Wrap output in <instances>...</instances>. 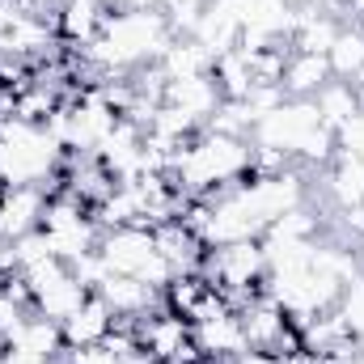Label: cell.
<instances>
[{
	"instance_id": "25",
	"label": "cell",
	"mask_w": 364,
	"mask_h": 364,
	"mask_svg": "<svg viewBox=\"0 0 364 364\" xmlns=\"http://www.w3.org/2000/svg\"><path fill=\"white\" fill-rule=\"evenodd\" d=\"M13 272H17V267H13V246H9V242H0V284H4Z\"/></svg>"
},
{
	"instance_id": "30",
	"label": "cell",
	"mask_w": 364,
	"mask_h": 364,
	"mask_svg": "<svg viewBox=\"0 0 364 364\" xmlns=\"http://www.w3.org/2000/svg\"><path fill=\"white\" fill-rule=\"evenodd\" d=\"M288 4H296V0H288Z\"/></svg>"
},
{
	"instance_id": "27",
	"label": "cell",
	"mask_w": 364,
	"mask_h": 364,
	"mask_svg": "<svg viewBox=\"0 0 364 364\" xmlns=\"http://www.w3.org/2000/svg\"><path fill=\"white\" fill-rule=\"evenodd\" d=\"M119 364H157L153 356H144V352H132V356H123Z\"/></svg>"
},
{
	"instance_id": "10",
	"label": "cell",
	"mask_w": 364,
	"mask_h": 364,
	"mask_svg": "<svg viewBox=\"0 0 364 364\" xmlns=\"http://www.w3.org/2000/svg\"><path fill=\"white\" fill-rule=\"evenodd\" d=\"M47 186H0V242H17L21 233L43 225Z\"/></svg>"
},
{
	"instance_id": "18",
	"label": "cell",
	"mask_w": 364,
	"mask_h": 364,
	"mask_svg": "<svg viewBox=\"0 0 364 364\" xmlns=\"http://www.w3.org/2000/svg\"><path fill=\"white\" fill-rule=\"evenodd\" d=\"M339 21L331 13H296V26H292V47L296 51H309V55H326L339 38Z\"/></svg>"
},
{
	"instance_id": "7",
	"label": "cell",
	"mask_w": 364,
	"mask_h": 364,
	"mask_svg": "<svg viewBox=\"0 0 364 364\" xmlns=\"http://www.w3.org/2000/svg\"><path fill=\"white\" fill-rule=\"evenodd\" d=\"M191 343H195V352L203 360H216V364H233L237 356L250 352V335H246L237 309H220L212 318L191 322Z\"/></svg>"
},
{
	"instance_id": "9",
	"label": "cell",
	"mask_w": 364,
	"mask_h": 364,
	"mask_svg": "<svg viewBox=\"0 0 364 364\" xmlns=\"http://www.w3.org/2000/svg\"><path fill=\"white\" fill-rule=\"evenodd\" d=\"M242 26H246V0H203V13H199L191 38L203 43L212 51V60H220L225 51L237 47Z\"/></svg>"
},
{
	"instance_id": "16",
	"label": "cell",
	"mask_w": 364,
	"mask_h": 364,
	"mask_svg": "<svg viewBox=\"0 0 364 364\" xmlns=\"http://www.w3.org/2000/svg\"><path fill=\"white\" fill-rule=\"evenodd\" d=\"M326 81H331V64H326V55L292 51V55L284 60V77H279V85H284L288 97H314Z\"/></svg>"
},
{
	"instance_id": "12",
	"label": "cell",
	"mask_w": 364,
	"mask_h": 364,
	"mask_svg": "<svg viewBox=\"0 0 364 364\" xmlns=\"http://www.w3.org/2000/svg\"><path fill=\"white\" fill-rule=\"evenodd\" d=\"M97 296L110 305V314L119 322H140V318H149L157 309L161 292L149 288V284H140V279H132V275H106V284L97 288Z\"/></svg>"
},
{
	"instance_id": "5",
	"label": "cell",
	"mask_w": 364,
	"mask_h": 364,
	"mask_svg": "<svg viewBox=\"0 0 364 364\" xmlns=\"http://www.w3.org/2000/svg\"><path fill=\"white\" fill-rule=\"evenodd\" d=\"M97 255H102V263L110 267V275H132V279H140V284H149V288H157V292H166V288L178 279L174 267L161 259L153 229H140V225L102 229Z\"/></svg>"
},
{
	"instance_id": "1",
	"label": "cell",
	"mask_w": 364,
	"mask_h": 364,
	"mask_svg": "<svg viewBox=\"0 0 364 364\" xmlns=\"http://www.w3.org/2000/svg\"><path fill=\"white\" fill-rule=\"evenodd\" d=\"M174 43L166 9H114L97 38L85 47V60L102 73H140L161 60V51Z\"/></svg>"
},
{
	"instance_id": "21",
	"label": "cell",
	"mask_w": 364,
	"mask_h": 364,
	"mask_svg": "<svg viewBox=\"0 0 364 364\" xmlns=\"http://www.w3.org/2000/svg\"><path fill=\"white\" fill-rule=\"evenodd\" d=\"M326 64H331V77H356L364 68V30H339V38H335V47L326 51Z\"/></svg>"
},
{
	"instance_id": "19",
	"label": "cell",
	"mask_w": 364,
	"mask_h": 364,
	"mask_svg": "<svg viewBox=\"0 0 364 364\" xmlns=\"http://www.w3.org/2000/svg\"><path fill=\"white\" fill-rule=\"evenodd\" d=\"M314 106H318L322 123H326L331 132H339V127L360 110V93H356L352 81H326L322 90L314 93Z\"/></svg>"
},
{
	"instance_id": "24",
	"label": "cell",
	"mask_w": 364,
	"mask_h": 364,
	"mask_svg": "<svg viewBox=\"0 0 364 364\" xmlns=\"http://www.w3.org/2000/svg\"><path fill=\"white\" fill-rule=\"evenodd\" d=\"M343 225H348L356 237H364V203H356V208H348V212H343Z\"/></svg>"
},
{
	"instance_id": "22",
	"label": "cell",
	"mask_w": 364,
	"mask_h": 364,
	"mask_svg": "<svg viewBox=\"0 0 364 364\" xmlns=\"http://www.w3.org/2000/svg\"><path fill=\"white\" fill-rule=\"evenodd\" d=\"M9 246H13V267H17V272H30V267H38V263H47V259H55V250H51V242H47L43 229H30V233H21V237L9 242Z\"/></svg>"
},
{
	"instance_id": "23",
	"label": "cell",
	"mask_w": 364,
	"mask_h": 364,
	"mask_svg": "<svg viewBox=\"0 0 364 364\" xmlns=\"http://www.w3.org/2000/svg\"><path fill=\"white\" fill-rule=\"evenodd\" d=\"M64 360L68 364H119L123 356H114L106 343H93V348H68Z\"/></svg>"
},
{
	"instance_id": "29",
	"label": "cell",
	"mask_w": 364,
	"mask_h": 364,
	"mask_svg": "<svg viewBox=\"0 0 364 364\" xmlns=\"http://www.w3.org/2000/svg\"><path fill=\"white\" fill-rule=\"evenodd\" d=\"M51 364H68V360H51Z\"/></svg>"
},
{
	"instance_id": "14",
	"label": "cell",
	"mask_w": 364,
	"mask_h": 364,
	"mask_svg": "<svg viewBox=\"0 0 364 364\" xmlns=\"http://www.w3.org/2000/svg\"><path fill=\"white\" fill-rule=\"evenodd\" d=\"M119 326V318L110 314V305L97 296V292H90L85 296V305L64 322V343L68 348H93V343H106V335Z\"/></svg>"
},
{
	"instance_id": "17",
	"label": "cell",
	"mask_w": 364,
	"mask_h": 364,
	"mask_svg": "<svg viewBox=\"0 0 364 364\" xmlns=\"http://www.w3.org/2000/svg\"><path fill=\"white\" fill-rule=\"evenodd\" d=\"M212 51L203 47V43H195V38H174L166 51H161V60H157V68L166 73V81H182V77H203V73H212Z\"/></svg>"
},
{
	"instance_id": "20",
	"label": "cell",
	"mask_w": 364,
	"mask_h": 364,
	"mask_svg": "<svg viewBox=\"0 0 364 364\" xmlns=\"http://www.w3.org/2000/svg\"><path fill=\"white\" fill-rule=\"evenodd\" d=\"M331 199L339 203V212L364 203V157H352V153H339L335 157V170H331Z\"/></svg>"
},
{
	"instance_id": "4",
	"label": "cell",
	"mask_w": 364,
	"mask_h": 364,
	"mask_svg": "<svg viewBox=\"0 0 364 364\" xmlns=\"http://www.w3.org/2000/svg\"><path fill=\"white\" fill-rule=\"evenodd\" d=\"M64 166V144L47 123L0 119V186H47Z\"/></svg>"
},
{
	"instance_id": "13",
	"label": "cell",
	"mask_w": 364,
	"mask_h": 364,
	"mask_svg": "<svg viewBox=\"0 0 364 364\" xmlns=\"http://www.w3.org/2000/svg\"><path fill=\"white\" fill-rule=\"evenodd\" d=\"M9 348H21V352H30V356H38V360H64V352H68V343H64V326L60 322H51V318H43V314H26L21 318V326L9 335Z\"/></svg>"
},
{
	"instance_id": "2",
	"label": "cell",
	"mask_w": 364,
	"mask_h": 364,
	"mask_svg": "<svg viewBox=\"0 0 364 364\" xmlns=\"http://www.w3.org/2000/svg\"><path fill=\"white\" fill-rule=\"evenodd\" d=\"M255 174V144L246 136L203 127L186 149L170 157V182L182 195H216Z\"/></svg>"
},
{
	"instance_id": "6",
	"label": "cell",
	"mask_w": 364,
	"mask_h": 364,
	"mask_svg": "<svg viewBox=\"0 0 364 364\" xmlns=\"http://www.w3.org/2000/svg\"><path fill=\"white\" fill-rule=\"evenodd\" d=\"M38 229L47 233L55 259H64V263L90 255L93 246H97V237H102V229H97V220H93V208L85 199H77L73 191L47 199V212H43V225H38Z\"/></svg>"
},
{
	"instance_id": "26",
	"label": "cell",
	"mask_w": 364,
	"mask_h": 364,
	"mask_svg": "<svg viewBox=\"0 0 364 364\" xmlns=\"http://www.w3.org/2000/svg\"><path fill=\"white\" fill-rule=\"evenodd\" d=\"M4 364H51V360H38V356H30V352H21V348H9V352H4Z\"/></svg>"
},
{
	"instance_id": "3",
	"label": "cell",
	"mask_w": 364,
	"mask_h": 364,
	"mask_svg": "<svg viewBox=\"0 0 364 364\" xmlns=\"http://www.w3.org/2000/svg\"><path fill=\"white\" fill-rule=\"evenodd\" d=\"M250 144L255 149H267V153H279L284 161L288 157H305V161H331L339 140L335 132L322 123L314 97H288L279 102L272 114H263L255 127H250Z\"/></svg>"
},
{
	"instance_id": "15",
	"label": "cell",
	"mask_w": 364,
	"mask_h": 364,
	"mask_svg": "<svg viewBox=\"0 0 364 364\" xmlns=\"http://www.w3.org/2000/svg\"><path fill=\"white\" fill-rule=\"evenodd\" d=\"M106 17H110V9L102 0H64L55 9V30H60L64 43H77L85 51L93 38H97V30H102Z\"/></svg>"
},
{
	"instance_id": "8",
	"label": "cell",
	"mask_w": 364,
	"mask_h": 364,
	"mask_svg": "<svg viewBox=\"0 0 364 364\" xmlns=\"http://www.w3.org/2000/svg\"><path fill=\"white\" fill-rule=\"evenodd\" d=\"M242 195L250 199V208L259 212L263 225H275L284 212H292V208L305 203V182H301V174H292V170L250 174V178L242 182Z\"/></svg>"
},
{
	"instance_id": "11",
	"label": "cell",
	"mask_w": 364,
	"mask_h": 364,
	"mask_svg": "<svg viewBox=\"0 0 364 364\" xmlns=\"http://www.w3.org/2000/svg\"><path fill=\"white\" fill-rule=\"evenodd\" d=\"M220 102H225V93H220V85H216L212 73H203V77H182V81H166V106L182 110V114L195 119L199 127H208V123L216 119Z\"/></svg>"
},
{
	"instance_id": "28",
	"label": "cell",
	"mask_w": 364,
	"mask_h": 364,
	"mask_svg": "<svg viewBox=\"0 0 364 364\" xmlns=\"http://www.w3.org/2000/svg\"><path fill=\"white\" fill-rule=\"evenodd\" d=\"M34 4H38V9H47V4H55V9H60L64 0H34Z\"/></svg>"
}]
</instances>
